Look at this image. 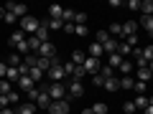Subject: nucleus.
Instances as JSON below:
<instances>
[{"mask_svg":"<svg viewBox=\"0 0 153 114\" xmlns=\"http://www.w3.org/2000/svg\"><path fill=\"white\" fill-rule=\"evenodd\" d=\"M38 23H41L38 18H33V15H26V18H21V20H18V26H21L18 31H21L23 36H26V33H31V36H33V33L38 31Z\"/></svg>","mask_w":153,"mask_h":114,"instance_id":"1","label":"nucleus"},{"mask_svg":"<svg viewBox=\"0 0 153 114\" xmlns=\"http://www.w3.org/2000/svg\"><path fill=\"white\" fill-rule=\"evenodd\" d=\"M46 94L51 96V102H61V99H66V86L61 81H51V86L46 89Z\"/></svg>","mask_w":153,"mask_h":114,"instance_id":"2","label":"nucleus"},{"mask_svg":"<svg viewBox=\"0 0 153 114\" xmlns=\"http://www.w3.org/2000/svg\"><path fill=\"white\" fill-rule=\"evenodd\" d=\"M3 10L13 13V15H16L18 20H21V18H26V15H28V8L23 5V3H5V8H3Z\"/></svg>","mask_w":153,"mask_h":114,"instance_id":"3","label":"nucleus"},{"mask_svg":"<svg viewBox=\"0 0 153 114\" xmlns=\"http://www.w3.org/2000/svg\"><path fill=\"white\" fill-rule=\"evenodd\" d=\"M36 56H38V58H54V56H56V46L51 43V41H46V43L38 46Z\"/></svg>","mask_w":153,"mask_h":114,"instance_id":"4","label":"nucleus"},{"mask_svg":"<svg viewBox=\"0 0 153 114\" xmlns=\"http://www.w3.org/2000/svg\"><path fill=\"white\" fill-rule=\"evenodd\" d=\"M46 109H49V114H69V99H61V102H51Z\"/></svg>","mask_w":153,"mask_h":114,"instance_id":"5","label":"nucleus"},{"mask_svg":"<svg viewBox=\"0 0 153 114\" xmlns=\"http://www.w3.org/2000/svg\"><path fill=\"white\" fill-rule=\"evenodd\" d=\"M82 94H84L82 81H69V86H66V99H79Z\"/></svg>","mask_w":153,"mask_h":114,"instance_id":"6","label":"nucleus"},{"mask_svg":"<svg viewBox=\"0 0 153 114\" xmlns=\"http://www.w3.org/2000/svg\"><path fill=\"white\" fill-rule=\"evenodd\" d=\"M46 76H49L51 81H64V76H66V74H64V66H61V64H54L49 71H46Z\"/></svg>","mask_w":153,"mask_h":114,"instance_id":"7","label":"nucleus"},{"mask_svg":"<svg viewBox=\"0 0 153 114\" xmlns=\"http://www.w3.org/2000/svg\"><path fill=\"white\" fill-rule=\"evenodd\" d=\"M100 66H102V64H100V58H89V56H87V58H84V64H82V69H84V74H97V71H100Z\"/></svg>","mask_w":153,"mask_h":114,"instance_id":"8","label":"nucleus"},{"mask_svg":"<svg viewBox=\"0 0 153 114\" xmlns=\"http://www.w3.org/2000/svg\"><path fill=\"white\" fill-rule=\"evenodd\" d=\"M117 46H120V41H117V38H107V41H105V43H102V51H105V53H117Z\"/></svg>","mask_w":153,"mask_h":114,"instance_id":"9","label":"nucleus"},{"mask_svg":"<svg viewBox=\"0 0 153 114\" xmlns=\"http://www.w3.org/2000/svg\"><path fill=\"white\" fill-rule=\"evenodd\" d=\"M120 28H123V38H125V36H135V33H138V23L135 20L120 23Z\"/></svg>","mask_w":153,"mask_h":114,"instance_id":"10","label":"nucleus"},{"mask_svg":"<svg viewBox=\"0 0 153 114\" xmlns=\"http://www.w3.org/2000/svg\"><path fill=\"white\" fill-rule=\"evenodd\" d=\"M36 104H33V102H23V104H18V107H16V114H33V112H36Z\"/></svg>","mask_w":153,"mask_h":114,"instance_id":"11","label":"nucleus"},{"mask_svg":"<svg viewBox=\"0 0 153 114\" xmlns=\"http://www.w3.org/2000/svg\"><path fill=\"white\" fill-rule=\"evenodd\" d=\"M33 104H36V107H44V109L51 104V96L46 94V89H41V91H38V96H36V102H33Z\"/></svg>","mask_w":153,"mask_h":114,"instance_id":"12","label":"nucleus"},{"mask_svg":"<svg viewBox=\"0 0 153 114\" xmlns=\"http://www.w3.org/2000/svg\"><path fill=\"white\" fill-rule=\"evenodd\" d=\"M49 33H51V31H49V28L44 26V23H38V31L33 33V36L38 38V43H46V41H49Z\"/></svg>","mask_w":153,"mask_h":114,"instance_id":"13","label":"nucleus"},{"mask_svg":"<svg viewBox=\"0 0 153 114\" xmlns=\"http://www.w3.org/2000/svg\"><path fill=\"white\" fill-rule=\"evenodd\" d=\"M87 56H89V58H102L105 51H102V46L94 41V43H89V53H87Z\"/></svg>","mask_w":153,"mask_h":114,"instance_id":"14","label":"nucleus"},{"mask_svg":"<svg viewBox=\"0 0 153 114\" xmlns=\"http://www.w3.org/2000/svg\"><path fill=\"white\" fill-rule=\"evenodd\" d=\"M151 76H153V69L151 66H143V69H138V81H151Z\"/></svg>","mask_w":153,"mask_h":114,"instance_id":"15","label":"nucleus"},{"mask_svg":"<svg viewBox=\"0 0 153 114\" xmlns=\"http://www.w3.org/2000/svg\"><path fill=\"white\" fill-rule=\"evenodd\" d=\"M120 64H123V56H120V53H110V56H107V66H110L112 71L117 69Z\"/></svg>","mask_w":153,"mask_h":114,"instance_id":"16","label":"nucleus"},{"mask_svg":"<svg viewBox=\"0 0 153 114\" xmlns=\"http://www.w3.org/2000/svg\"><path fill=\"white\" fill-rule=\"evenodd\" d=\"M138 28H146L148 36H151V33H153V18H151V15H143L140 23H138Z\"/></svg>","mask_w":153,"mask_h":114,"instance_id":"17","label":"nucleus"},{"mask_svg":"<svg viewBox=\"0 0 153 114\" xmlns=\"http://www.w3.org/2000/svg\"><path fill=\"white\" fill-rule=\"evenodd\" d=\"M21 64H23V56H21V53H10V56H8V64H5V66H10V69H18Z\"/></svg>","mask_w":153,"mask_h":114,"instance_id":"18","label":"nucleus"},{"mask_svg":"<svg viewBox=\"0 0 153 114\" xmlns=\"http://www.w3.org/2000/svg\"><path fill=\"white\" fill-rule=\"evenodd\" d=\"M18 86H21V89H26V91H28V89H33V86H36V84H33V79H31V76H21V79H18Z\"/></svg>","mask_w":153,"mask_h":114,"instance_id":"19","label":"nucleus"},{"mask_svg":"<svg viewBox=\"0 0 153 114\" xmlns=\"http://www.w3.org/2000/svg\"><path fill=\"white\" fill-rule=\"evenodd\" d=\"M117 69L123 71V76H130V71L135 69V66H133V61H130V58H123V64L117 66Z\"/></svg>","mask_w":153,"mask_h":114,"instance_id":"20","label":"nucleus"},{"mask_svg":"<svg viewBox=\"0 0 153 114\" xmlns=\"http://www.w3.org/2000/svg\"><path fill=\"white\" fill-rule=\"evenodd\" d=\"M140 58L146 61L148 66H151V61H153V46H146V48H140Z\"/></svg>","mask_w":153,"mask_h":114,"instance_id":"21","label":"nucleus"},{"mask_svg":"<svg viewBox=\"0 0 153 114\" xmlns=\"http://www.w3.org/2000/svg\"><path fill=\"white\" fill-rule=\"evenodd\" d=\"M133 84H135L133 76H123V79H117V86H120V89H133Z\"/></svg>","mask_w":153,"mask_h":114,"instance_id":"22","label":"nucleus"},{"mask_svg":"<svg viewBox=\"0 0 153 114\" xmlns=\"http://www.w3.org/2000/svg\"><path fill=\"white\" fill-rule=\"evenodd\" d=\"M133 104H135V109H146L148 104H151V99H148L146 94H138V99H135V102H133Z\"/></svg>","mask_w":153,"mask_h":114,"instance_id":"23","label":"nucleus"},{"mask_svg":"<svg viewBox=\"0 0 153 114\" xmlns=\"http://www.w3.org/2000/svg\"><path fill=\"white\" fill-rule=\"evenodd\" d=\"M84 76H87V74H84V69H82V66H74V71H71V76H69V79H71V81H82Z\"/></svg>","mask_w":153,"mask_h":114,"instance_id":"24","label":"nucleus"},{"mask_svg":"<svg viewBox=\"0 0 153 114\" xmlns=\"http://www.w3.org/2000/svg\"><path fill=\"white\" fill-rule=\"evenodd\" d=\"M10 91H13V84L5 81V79H0V96H8Z\"/></svg>","mask_w":153,"mask_h":114,"instance_id":"25","label":"nucleus"},{"mask_svg":"<svg viewBox=\"0 0 153 114\" xmlns=\"http://www.w3.org/2000/svg\"><path fill=\"white\" fill-rule=\"evenodd\" d=\"M107 36H110V38H115V36H123V28H120V23H110V28H107Z\"/></svg>","mask_w":153,"mask_h":114,"instance_id":"26","label":"nucleus"},{"mask_svg":"<svg viewBox=\"0 0 153 114\" xmlns=\"http://www.w3.org/2000/svg\"><path fill=\"white\" fill-rule=\"evenodd\" d=\"M84 58H87V53H82V51H74V53H71V64L74 66H82Z\"/></svg>","mask_w":153,"mask_h":114,"instance_id":"27","label":"nucleus"},{"mask_svg":"<svg viewBox=\"0 0 153 114\" xmlns=\"http://www.w3.org/2000/svg\"><path fill=\"white\" fill-rule=\"evenodd\" d=\"M18 79H21V74H18V69H10V66H8V71H5V81H18Z\"/></svg>","mask_w":153,"mask_h":114,"instance_id":"28","label":"nucleus"},{"mask_svg":"<svg viewBox=\"0 0 153 114\" xmlns=\"http://www.w3.org/2000/svg\"><path fill=\"white\" fill-rule=\"evenodd\" d=\"M5 99H8V107H18V104H21V94L18 91H10Z\"/></svg>","mask_w":153,"mask_h":114,"instance_id":"29","label":"nucleus"},{"mask_svg":"<svg viewBox=\"0 0 153 114\" xmlns=\"http://www.w3.org/2000/svg\"><path fill=\"white\" fill-rule=\"evenodd\" d=\"M23 41H26V36H23L21 31H13V36H10V46H21Z\"/></svg>","mask_w":153,"mask_h":114,"instance_id":"30","label":"nucleus"},{"mask_svg":"<svg viewBox=\"0 0 153 114\" xmlns=\"http://www.w3.org/2000/svg\"><path fill=\"white\" fill-rule=\"evenodd\" d=\"M61 13H64L61 5H49V18H59V20H61Z\"/></svg>","mask_w":153,"mask_h":114,"instance_id":"31","label":"nucleus"},{"mask_svg":"<svg viewBox=\"0 0 153 114\" xmlns=\"http://www.w3.org/2000/svg\"><path fill=\"white\" fill-rule=\"evenodd\" d=\"M138 10H143V15H151L153 13V3L151 0H140V8H138Z\"/></svg>","mask_w":153,"mask_h":114,"instance_id":"32","label":"nucleus"},{"mask_svg":"<svg viewBox=\"0 0 153 114\" xmlns=\"http://www.w3.org/2000/svg\"><path fill=\"white\" fill-rule=\"evenodd\" d=\"M102 86L107 89V91H117V89H120V86H117V79H115V76H112V79H105Z\"/></svg>","mask_w":153,"mask_h":114,"instance_id":"33","label":"nucleus"},{"mask_svg":"<svg viewBox=\"0 0 153 114\" xmlns=\"http://www.w3.org/2000/svg\"><path fill=\"white\" fill-rule=\"evenodd\" d=\"M28 76H31V79H33V84H38V81H41V79H44V74H41V71H38L36 66H33V69H28Z\"/></svg>","mask_w":153,"mask_h":114,"instance_id":"34","label":"nucleus"},{"mask_svg":"<svg viewBox=\"0 0 153 114\" xmlns=\"http://www.w3.org/2000/svg\"><path fill=\"white\" fill-rule=\"evenodd\" d=\"M36 58H38V56H33V53L23 56V66H26V69H33V66H36Z\"/></svg>","mask_w":153,"mask_h":114,"instance_id":"35","label":"nucleus"},{"mask_svg":"<svg viewBox=\"0 0 153 114\" xmlns=\"http://www.w3.org/2000/svg\"><path fill=\"white\" fill-rule=\"evenodd\" d=\"M123 43H125L128 48H135V46H138V33H135V36H125V41H123Z\"/></svg>","mask_w":153,"mask_h":114,"instance_id":"36","label":"nucleus"},{"mask_svg":"<svg viewBox=\"0 0 153 114\" xmlns=\"http://www.w3.org/2000/svg\"><path fill=\"white\" fill-rule=\"evenodd\" d=\"M92 114H107V104H102V102H97L92 107Z\"/></svg>","mask_w":153,"mask_h":114,"instance_id":"37","label":"nucleus"},{"mask_svg":"<svg viewBox=\"0 0 153 114\" xmlns=\"http://www.w3.org/2000/svg\"><path fill=\"white\" fill-rule=\"evenodd\" d=\"M100 76H102V79H112V69H110V66H100V71H97Z\"/></svg>","mask_w":153,"mask_h":114,"instance_id":"38","label":"nucleus"},{"mask_svg":"<svg viewBox=\"0 0 153 114\" xmlns=\"http://www.w3.org/2000/svg\"><path fill=\"white\" fill-rule=\"evenodd\" d=\"M3 20H5L8 26H16V23H18V18L13 15V13H8V10H5V15H3Z\"/></svg>","mask_w":153,"mask_h":114,"instance_id":"39","label":"nucleus"},{"mask_svg":"<svg viewBox=\"0 0 153 114\" xmlns=\"http://www.w3.org/2000/svg\"><path fill=\"white\" fill-rule=\"evenodd\" d=\"M87 31H89L87 26H74V33H76V36H82V38H87Z\"/></svg>","mask_w":153,"mask_h":114,"instance_id":"40","label":"nucleus"},{"mask_svg":"<svg viewBox=\"0 0 153 114\" xmlns=\"http://www.w3.org/2000/svg\"><path fill=\"white\" fill-rule=\"evenodd\" d=\"M146 84H143V81H135V84H133V91H138V94H146Z\"/></svg>","mask_w":153,"mask_h":114,"instance_id":"41","label":"nucleus"},{"mask_svg":"<svg viewBox=\"0 0 153 114\" xmlns=\"http://www.w3.org/2000/svg\"><path fill=\"white\" fill-rule=\"evenodd\" d=\"M38 91H41V89H38V86H33V89H28V99H31V102H36V96H38Z\"/></svg>","mask_w":153,"mask_h":114,"instance_id":"42","label":"nucleus"},{"mask_svg":"<svg viewBox=\"0 0 153 114\" xmlns=\"http://www.w3.org/2000/svg\"><path fill=\"white\" fill-rule=\"evenodd\" d=\"M107 38H110V36H107V31H100V33H97V43L102 46L105 41H107Z\"/></svg>","mask_w":153,"mask_h":114,"instance_id":"43","label":"nucleus"},{"mask_svg":"<svg viewBox=\"0 0 153 114\" xmlns=\"http://www.w3.org/2000/svg\"><path fill=\"white\" fill-rule=\"evenodd\" d=\"M123 109H125V114H135V104H133V102H125Z\"/></svg>","mask_w":153,"mask_h":114,"instance_id":"44","label":"nucleus"},{"mask_svg":"<svg viewBox=\"0 0 153 114\" xmlns=\"http://www.w3.org/2000/svg\"><path fill=\"white\" fill-rule=\"evenodd\" d=\"M92 84H94V86H102V84H105V79H102L100 74H94V76H92Z\"/></svg>","mask_w":153,"mask_h":114,"instance_id":"45","label":"nucleus"},{"mask_svg":"<svg viewBox=\"0 0 153 114\" xmlns=\"http://www.w3.org/2000/svg\"><path fill=\"white\" fill-rule=\"evenodd\" d=\"M128 8H130V10H138V8H140V0H130V3H128Z\"/></svg>","mask_w":153,"mask_h":114,"instance_id":"46","label":"nucleus"},{"mask_svg":"<svg viewBox=\"0 0 153 114\" xmlns=\"http://www.w3.org/2000/svg\"><path fill=\"white\" fill-rule=\"evenodd\" d=\"M61 31H66V33H74V23H64V26H61Z\"/></svg>","mask_w":153,"mask_h":114,"instance_id":"47","label":"nucleus"},{"mask_svg":"<svg viewBox=\"0 0 153 114\" xmlns=\"http://www.w3.org/2000/svg\"><path fill=\"white\" fill-rule=\"evenodd\" d=\"M5 71H8V66L3 64V61H0V79H5Z\"/></svg>","mask_w":153,"mask_h":114,"instance_id":"48","label":"nucleus"},{"mask_svg":"<svg viewBox=\"0 0 153 114\" xmlns=\"http://www.w3.org/2000/svg\"><path fill=\"white\" fill-rule=\"evenodd\" d=\"M0 114H16V109H10V107H5V109H0Z\"/></svg>","mask_w":153,"mask_h":114,"instance_id":"49","label":"nucleus"},{"mask_svg":"<svg viewBox=\"0 0 153 114\" xmlns=\"http://www.w3.org/2000/svg\"><path fill=\"white\" fill-rule=\"evenodd\" d=\"M5 107H8V99H5V96H0V109H5Z\"/></svg>","mask_w":153,"mask_h":114,"instance_id":"50","label":"nucleus"},{"mask_svg":"<svg viewBox=\"0 0 153 114\" xmlns=\"http://www.w3.org/2000/svg\"><path fill=\"white\" fill-rule=\"evenodd\" d=\"M143 114H153V104H148V107L143 109Z\"/></svg>","mask_w":153,"mask_h":114,"instance_id":"51","label":"nucleus"},{"mask_svg":"<svg viewBox=\"0 0 153 114\" xmlns=\"http://www.w3.org/2000/svg\"><path fill=\"white\" fill-rule=\"evenodd\" d=\"M3 15H5V10H3V8H0V20H3Z\"/></svg>","mask_w":153,"mask_h":114,"instance_id":"52","label":"nucleus"},{"mask_svg":"<svg viewBox=\"0 0 153 114\" xmlns=\"http://www.w3.org/2000/svg\"><path fill=\"white\" fill-rule=\"evenodd\" d=\"M82 114H92V109H84V112H82Z\"/></svg>","mask_w":153,"mask_h":114,"instance_id":"53","label":"nucleus"}]
</instances>
